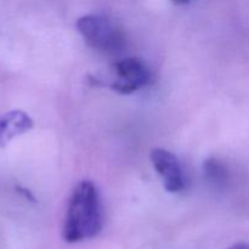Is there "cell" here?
<instances>
[{
    "instance_id": "cell-2",
    "label": "cell",
    "mask_w": 249,
    "mask_h": 249,
    "mask_svg": "<svg viewBox=\"0 0 249 249\" xmlns=\"http://www.w3.org/2000/svg\"><path fill=\"white\" fill-rule=\"evenodd\" d=\"M87 44L104 53H114L123 48L124 34L109 18L99 15H87L75 23Z\"/></svg>"
},
{
    "instance_id": "cell-8",
    "label": "cell",
    "mask_w": 249,
    "mask_h": 249,
    "mask_svg": "<svg viewBox=\"0 0 249 249\" xmlns=\"http://www.w3.org/2000/svg\"><path fill=\"white\" fill-rule=\"evenodd\" d=\"M228 249H249V243H246V242L235 243V245L231 246V247H229Z\"/></svg>"
},
{
    "instance_id": "cell-9",
    "label": "cell",
    "mask_w": 249,
    "mask_h": 249,
    "mask_svg": "<svg viewBox=\"0 0 249 249\" xmlns=\"http://www.w3.org/2000/svg\"><path fill=\"white\" fill-rule=\"evenodd\" d=\"M172 1L177 5H187L191 2V0H172Z\"/></svg>"
},
{
    "instance_id": "cell-5",
    "label": "cell",
    "mask_w": 249,
    "mask_h": 249,
    "mask_svg": "<svg viewBox=\"0 0 249 249\" xmlns=\"http://www.w3.org/2000/svg\"><path fill=\"white\" fill-rule=\"evenodd\" d=\"M34 122L22 109H12L0 116V148L6 147L15 138L31 130Z\"/></svg>"
},
{
    "instance_id": "cell-3",
    "label": "cell",
    "mask_w": 249,
    "mask_h": 249,
    "mask_svg": "<svg viewBox=\"0 0 249 249\" xmlns=\"http://www.w3.org/2000/svg\"><path fill=\"white\" fill-rule=\"evenodd\" d=\"M117 80L111 84V89L119 94H131L151 80V72L145 61L138 57H126L114 63Z\"/></svg>"
},
{
    "instance_id": "cell-6",
    "label": "cell",
    "mask_w": 249,
    "mask_h": 249,
    "mask_svg": "<svg viewBox=\"0 0 249 249\" xmlns=\"http://www.w3.org/2000/svg\"><path fill=\"white\" fill-rule=\"evenodd\" d=\"M207 180L215 187H224L229 181V172L225 165L216 158H208L203 164Z\"/></svg>"
},
{
    "instance_id": "cell-7",
    "label": "cell",
    "mask_w": 249,
    "mask_h": 249,
    "mask_svg": "<svg viewBox=\"0 0 249 249\" xmlns=\"http://www.w3.org/2000/svg\"><path fill=\"white\" fill-rule=\"evenodd\" d=\"M16 190H17V191H18V194H21L22 196L26 197V198L28 199V201H31V202H36V197H34V195L32 194V192L29 191L28 189H26V187L16 186Z\"/></svg>"
},
{
    "instance_id": "cell-1",
    "label": "cell",
    "mask_w": 249,
    "mask_h": 249,
    "mask_svg": "<svg viewBox=\"0 0 249 249\" xmlns=\"http://www.w3.org/2000/svg\"><path fill=\"white\" fill-rule=\"evenodd\" d=\"M104 226V213L97 187L89 180L80 181L68 201L62 238L77 243L99 235Z\"/></svg>"
},
{
    "instance_id": "cell-4",
    "label": "cell",
    "mask_w": 249,
    "mask_h": 249,
    "mask_svg": "<svg viewBox=\"0 0 249 249\" xmlns=\"http://www.w3.org/2000/svg\"><path fill=\"white\" fill-rule=\"evenodd\" d=\"M150 157L153 168L162 178L164 189L168 192L181 191L184 189V175L177 156L164 148H153Z\"/></svg>"
}]
</instances>
